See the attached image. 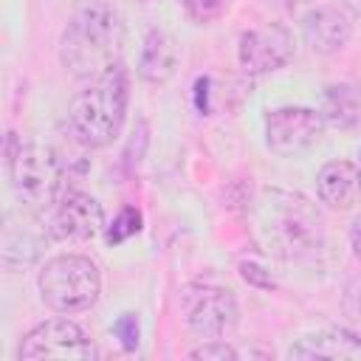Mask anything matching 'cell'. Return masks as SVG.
<instances>
[{
	"label": "cell",
	"mask_w": 361,
	"mask_h": 361,
	"mask_svg": "<svg viewBox=\"0 0 361 361\" xmlns=\"http://www.w3.org/2000/svg\"><path fill=\"white\" fill-rule=\"evenodd\" d=\"M248 228L257 248L288 265H319L327 254L322 212L290 189H259L248 203Z\"/></svg>",
	"instance_id": "cell-1"
},
{
	"label": "cell",
	"mask_w": 361,
	"mask_h": 361,
	"mask_svg": "<svg viewBox=\"0 0 361 361\" xmlns=\"http://www.w3.org/2000/svg\"><path fill=\"white\" fill-rule=\"evenodd\" d=\"M124 20L104 0H85L73 8L62 37L59 62L76 79H96L121 62Z\"/></svg>",
	"instance_id": "cell-2"
},
{
	"label": "cell",
	"mask_w": 361,
	"mask_h": 361,
	"mask_svg": "<svg viewBox=\"0 0 361 361\" xmlns=\"http://www.w3.org/2000/svg\"><path fill=\"white\" fill-rule=\"evenodd\" d=\"M130 102V73L118 62L107 68L102 76L90 79L85 90H79L68 104V130L73 141L87 149L107 147L124 124Z\"/></svg>",
	"instance_id": "cell-3"
},
{
	"label": "cell",
	"mask_w": 361,
	"mask_h": 361,
	"mask_svg": "<svg viewBox=\"0 0 361 361\" xmlns=\"http://www.w3.org/2000/svg\"><path fill=\"white\" fill-rule=\"evenodd\" d=\"M8 178L17 200L31 212H48L59 197L65 186V166L59 155L51 147L17 141L8 138Z\"/></svg>",
	"instance_id": "cell-4"
},
{
	"label": "cell",
	"mask_w": 361,
	"mask_h": 361,
	"mask_svg": "<svg viewBox=\"0 0 361 361\" xmlns=\"http://www.w3.org/2000/svg\"><path fill=\"white\" fill-rule=\"evenodd\" d=\"M42 302L56 313H79L96 305L102 293V274L85 254L51 257L37 276Z\"/></svg>",
	"instance_id": "cell-5"
},
{
	"label": "cell",
	"mask_w": 361,
	"mask_h": 361,
	"mask_svg": "<svg viewBox=\"0 0 361 361\" xmlns=\"http://www.w3.org/2000/svg\"><path fill=\"white\" fill-rule=\"evenodd\" d=\"M183 324L200 338H223L237 327L240 307L228 288L214 282H189L178 296Z\"/></svg>",
	"instance_id": "cell-6"
},
{
	"label": "cell",
	"mask_w": 361,
	"mask_h": 361,
	"mask_svg": "<svg viewBox=\"0 0 361 361\" xmlns=\"http://www.w3.org/2000/svg\"><path fill=\"white\" fill-rule=\"evenodd\" d=\"M20 358H56V361H93L99 355L96 344L85 336V330L71 319H48L37 324L20 344Z\"/></svg>",
	"instance_id": "cell-7"
},
{
	"label": "cell",
	"mask_w": 361,
	"mask_h": 361,
	"mask_svg": "<svg viewBox=\"0 0 361 361\" xmlns=\"http://www.w3.org/2000/svg\"><path fill=\"white\" fill-rule=\"evenodd\" d=\"M296 54V39L282 23H262L240 34L237 59L248 76H265L285 68Z\"/></svg>",
	"instance_id": "cell-8"
},
{
	"label": "cell",
	"mask_w": 361,
	"mask_h": 361,
	"mask_svg": "<svg viewBox=\"0 0 361 361\" xmlns=\"http://www.w3.org/2000/svg\"><path fill=\"white\" fill-rule=\"evenodd\" d=\"M322 130H324V118L313 107L288 104L268 110L265 116V144L279 158H290L310 149L322 138Z\"/></svg>",
	"instance_id": "cell-9"
},
{
	"label": "cell",
	"mask_w": 361,
	"mask_h": 361,
	"mask_svg": "<svg viewBox=\"0 0 361 361\" xmlns=\"http://www.w3.org/2000/svg\"><path fill=\"white\" fill-rule=\"evenodd\" d=\"M45 226L51 231V240L85 243L104 228V209L93 195L79 189H65L62 197L48 209Z\"/></svg>",
	"instance_id": "cell-10"
},
{
	"label": "cell",
	"mask_w": 361,
	"mask_h": 361,
	"mask_svg": "<svg viewBox=\"0 0 361 361\" xmlns=\"http://www.w3.org/2000/svg\"><path fill=\"white\" fill-rule=\"evenodd\" d=\"M39 212L31 209H8L3 214V228H0V254L8 268H23L37 262L42 248L51 240L48 226L37 217Z\"/></svg>",
	"instance_id": "cell-11"
},
{
	"label": "cell",
	"mask_w": 361,
	"mask_h": 361,
	"mask_svg": "<svg viewBox=\"0 0 361 361\" xmlns=\"http://www.w3.org/2000/svg\"><path fill=\"white\" fill-rule=\"evenodd\" d=\"M353 23L338 6H313L302 17V39L313 54L330 56L350 42Z\"/></svg>",
	"instance_id": "cell-12"
},
{
	"label": "cell",
	"mask_w": 361,
	"mask_h": 361,
	"mask_svg": "<svg viewBox=\"0 0 361 361\" xmlns=\"http://www.w3.org/2000/svg\"><path fill=\"white\" fill-rule=\"evenodd\" d=\"M316 195L324 206L347 212L361 197V175L353 161H330L316 175Z\"/></svg>",
	"instance_id": "cell-13"
},
{
	"label": "cell",
	"mask_w": 361,
	"mask_h": 361,
	"mask_svg": "<svg viewBox=\"0 0 361 361\" xmlns=\"http://www.w3.org/2000/svg\"><path fill=\"white\" fill-rule=\"evenodd\" d=\"M175 68H178L175 39L161 28L147 31V37L141 42V51H138V68H135L138 76L149 85H164L175 76Z\"/></svg>",
	"instance_id": "cell-14"
},
{
	"label": "cell",
	"mask_w": 361,
	"mask_h": 361,
	"mask_svg": "<svg viewBox=\"0 0 361 361\" xmlns=\"http://www.w3.org/2000/svg\"><path fill=\"white\" fill-rule=\"evenodd\" d=\"M290 358H361V338L341 327H327L307 338H299L290 350Z\"/></svg>",
	"instance_id": "cell-15"
},
{
	"label": "cell",
	"mask_w": 361,
	"mask_h": 361,
	"mask_svg": "<svg viewBox=\"0 0 361 361\" xmlns=\"http://www.w3.org/2000/svg\"><path fill=\"white\" fill-rule=\"evenodd\" d=\"M322 118L324 124L336 127V130H355L361 124V90L338 82V85H327L322 93Z\"/></svg>",
	"instance_id": "cell-16"
},
{
	"label": "cell",
	"mask_w": 361,
	"mask_h": 361,
	"mask_svg": "<svg viewBox=\"0 0 361 361\" xmlns=\"http://www.w3.org/2000/svg\"><path fill=\"white\" fill-rule=\"evenodd\" d=\"M138 231H141V212L133 209V206H124V209L116 214V220L107 226L104 240H107L110 245H118V243L130 240V237L138 234Z\"/></svg>",
	"instance_id": "cell-17"
},
{
	"label": "cell",
	"mask_w": 361,
	"mask_h": 361,
	"mask_svg": "<svg viewBox=\"0 0 361 361\" xmlns=\"http://www.w3.org/2000/svg\"><path fill=\"white\" fill-rule=\"evenodd\" d=\"M183 6V11L195 20V23H212L223 14L228 0H178Z\"/></svg>",
	"instance_id": "cell-18"
},
{
	"label": "cell",
	"mask_w": 361,
	"mask_h": 361,
	"mask_svg": "<svg viewBox=\"0 0 361 361\" xmlns=\"http://www.w3.org/2000/svg\"><path fill=\"white\" fill-rule=\"evenodd\" d=\"M113 333H116V338L121 341V347H124L127 353H133V350L138 347V336H141L138 316H135V313H121V316L116 319V324H113Z\"/></svg>",
	"instance_id": "cell-19"
},
{
	"label": "cell",
	"mask_w": 361,
	"mask_h": 361,
	"mask_svg": "<svg viewBox=\"0 0 361 361\" xmlns=\"http://www.w3.org/2000/svg\"><path fill=\"white\" fill-rule=\"evenodd\" d=\"M192 358H220V361H226V358H237V350L228 347L223 338H209L206 344L192 350Z\"/></svg>",
	"instance_id": "cell-20"
},
{
	"label": "cell",
	"mask_w": 361,
	"mask_h": 361,
	"mask_svg": "<svg viewBox=\"0 0 361 361\" xmlns=\"http://www.w3.org/2000/svg\"><path fill=\"white\" fill-rule=\"evenodd\" d=\"M344 313L353 322H361V276H355L344 290Z\"/></svg>",
	"instance_id": "cell-21"
},
{
	"label": "cell",
	"mask_w": 361,
	"mask_h": 361,
	"mask_svg": "<svg viewBox=\"0 0 361 361\" xmlns=\"http://www.w3.org/2000/svg\"><path fill=\"white\" fill-rule=\"evenodd\" d=\"M350 248H353V254L361 259V214L353 220V226H350Z\"/></svg>",
	"instance_id": "cell-22"
},
{
	"label": "cell",
	"mask_w": 361,
	"mask_h": 361,
	"mask_svg": "<svg viewBox=\"0 0 361 361\" xmlns=\"http://www.w3.org/2000/svg\"><path fill=\"white\" fill-rule=\"evenodd\" d=\"M355 166H358V175H361V152H358V164Z\"/></svg>",
	"instance_id": "cell-23"
},
{
	"label": "cell",
	"mask_w": 361,
	"mask_h": 361,
	"mask_svg": "<svg viewBox=\"0 0 361 361\" xmlns=\"http://www.w3.org/2000/svg\"><path fill=\"white\" fill-rule=\"evenodd\" d=\"M279 3H288L290 6V3H299V0H279Z\"/></svg>",
	"instance_id": "cell-24"
}]
</instances>
